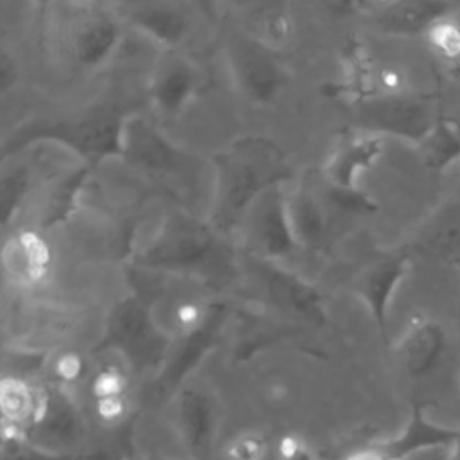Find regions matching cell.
I'll return each mask as SVG.
<instances>
[{"instance_id": "obj_7", "label": "cell", "mask_w": 460, "mask_h": 460, "mask_svg": "<svg viewBox=\"0 0 460 460\" xmlns=\"http://www.w3.org/2000/svg\"><path fill=\"white\" fill-rule=\"evenodd\" d=\"M453 4L401 0V2H374L359 4V11L372 20L383 32L413 36L424 34L438 18L449 14Z\"/></svg>"}, {"instance_id": "obj_11", "label": "cell", "mask_w": 460, "mask_h": 460, "mask_svg": "<svg viewBox=\"0 0 460 460\" xmlns=\"http://www.w3.org/2000/svg\"><path fill=\"white\" fill-rule=\"evenodd\" d=\"M415 147L424 167L440 172L460 160V128L440 115Z\"/></svg>"}, {"instance_id": "obj_6", "label": "cell", "mask_w": 460, "mask_h": 460, "mask_svg": "<svg viewBox=\"0 0 460 460\" xmlns=\"http://www.w3.org/2000/svg\"><path fill=\"white\" fill-rule=\"evenodd\" d=\"M446 350V331L426 314H415L394 343V358L410 377L428 376Z\"/></svg>"}, {"instance_id": "obj_13", "label": "cell", "mask_w": 460, "mask_h": 460, "mask_svg": "<svg viewBox=\"0 0 460 460\" xmlns=\"http://www.w3.org/2000/svg\"><path fill=\"white\" fill-rule=\"evenodd\" d=\"M257 41L271 50L286 45L293 34V18L284 4L266 5L257 23Z\"/></svg>"}, {"instance_id": "obj_19", "label": "cell", "mask_w": 460, "mask_h": 460, "mask_svg": "<svg viewBox=\"0 0 460 460\" xmlns=\"http://www.w3.org/2000/svg\"><path fill=\"white\" fill-rule=\"evenodd\" d=\"M54 374L63 381H74L83 370V359L75 352H63L54 361Z\"/></svg>"}, {"instance_id": "obj_9", "label": "cell", "mask_w": 460, "mask_h": 460, "mask_svg": "<svg viewBox=\"0 0 460 460\" xmlns=\"http://www.w3.org/2000/svg\"><path fill=\"white\" fill-rule=\"evenodd\" d=\"M288 221L296 246L320 248L327 237V217L318 196L305 185L286 194Z\"/></svg>"}, {"instance_id": "obj_1", "label": "cell", "mask_w": 460, "mask_h": 460, "mask_svg": "<svg viewBox=\"0 0 460 460\" xmlns=\"http://www.w3.org/2000/svg\"><path fill=\"white\" fill-rule=\"evenodd\" d=\"M365 131L376 135L388 133L419 144L438 120L431 95L413 93L411 90L399 97H386L359 104Z\"/></svg>"}, {"instance_id": "obj_16", "label": "cell", "mask_w": 460, "mask_h": 460, "mask_svg": "<svg viewBox=\"0 0 460 460\" xmlns=\"http://www.w3.org/2000/svg\"><path fill=\"white\" fill-rule=\"evenodd\" d=\"M279 460H318L316 449L313 444L296 433L284 435L277 447Z\"/></svg>"}, {"instance_id": "obj_20", "label": "cell", "mask_w": 460, "mask_h": 460, "mask_svg": "<svg viewBox=\"0 0 460 460\" xmlns=\"http://www.w3.org/2000/svg\"><path fill=\"white\" fill-rule=\"evenodd\" d=\"M453 446L449 447H437V449H428V451H422L419 455H415L413 458L410 460H447L449 458V451H451Z\"/></svg>"}, {"instance_id": "obj_3", "label": "cell", "mask_w": 460, "mask_h": 460, "mask_svg": "<svg viewBox=\"0 0 460 460\" xmlns=\"http://www.w3.org/2000/svg\"><path fill=\"white\" fill-rule=\"evenodd\" d=\"M458 440L460 429L438 426L428 420L420 410H417L397 437L358 447L343 460H410L422 451L449 447Z\"/></svg>"}, {"instance_id": "obj_10", "label": "cell", "mask_w": 460, "mask_h": 460, "mask_svg": "<svg viewBox=\"0 0 460 460\" xmlns=\"http://www.w3.org/2000/svg\"><path fill=\"white\" fill-rule=\"evenodd\" d=\"M377 68L367 50L352 43L345 50L341 77L336 84L338 95L354 104H365L377 99Z\"/></svg>"}, {"instance_id": "obj_17", "label": "cell", "mask_w": 460, "mask_h": 460, "mask_svg": "<svg viewBox=\"0 0 460 460\" xmlns=\"http://www.w3.org/2000/svg\"><path fill=\"white\" fill-rule=\"evenodd\" d=\"M124 376L120 370L108 367L95 374L92 381V392L97 399H108V397H120L124 392Z\"/></svg>"}, {"instance_id": "obj_22", "label": "cell", "mask_w": 460, "mask_h": 460, "mask_svg": "<svg viewBox=\"0 0 460 460\" xmlns=\"http://www.w3.org/2000/svg\"><path fill=\"white\" fill-rule=\"evenodd\" d=\"M458 264H460V261H458Z\"/></svg>"}, {"instance_id": "obj_14", "label": "cell", "mask_w": 460, "mask_h": 460, "mask_svg": "<svg viewBox=\"0 0 460 460\" xmlns=\"http://www.w3.org/2000/svg\"><path fill=\"white\" fill-rule=\"evenodd\" d=\"M325 198L340 210L347 214H370L376 210V201L361 189H338L325 183Z\"/></svg>"}, {"instance_id": "obj_4", "label": "cell", "mask_w": 460, "mask_h": 460, "mask_svg": "<svg viewBox=\"0 0 460 460\" xmlns=\"http://www.w3.org/2000/svg\"><path fill=\"white\" fill-rule=\"evenodd\" d=\"M383 147V137L372 131L359 129L343 135L323 164V183L338 189H359L358 180L377 164Z\"/></svg>"}, {"instance_id": "obj_8", "label": "cell", "mask_w": 460, "mask_h": 460, "mask_svg": "<svg viewBox=\"0 0 460 460\" xmlns=\"http://www.w3.org/2000/svg\"><path fill=\"white\" fill-rule=\"evenodd\" d=\"M415 250L435 259L460 261V201H447L417 230Z\"/></svg>"}, {"instance_id": "obj_2", "label": "cell", "mask_w": 460, "mask_h": 460, "mask_svg": "<svg viewBox=\"0 0 460 460\" xmlns=\"http://www.w3.org/2000/svg\"><path fill=\"white\" fill-rule=\"evenodd\" d=\"M411 271L410 252H392L368 262L352 280V291L385 334L399 286Z\"/></svg>"}, {"instance_id": "obj_5", "label": "cell", "mask_w": 460, "mask_h": 460, "mask_svg": "<svg viewBox=\"0 0 460 460\" xmlns=\"http://www.w3.org/2000/svg\"><path fill=\"white\" fill-rule=\"evenodd\" d=\"M52 246L36 230L23 228L4 243L0 264L14 288L32 289L43 284L52 271Z\"/></svg>"}, {"instance_id": "obj_18", "label": "cell", "mask_w": 460, "mask_h": 460, "mask_svg": "<svg viewBox=\"0 0 460 460\" xmlns=\"http://www.w3.org/2000/svg\"><path fill=\"white\" fill-rule=\"evenodd\" d=\"M266 444L259 435H243L230 446V460H261L264 456Z\"/></svg>"}, {"instance_id": "obj_15", "label": "cell", "mask_w": 460, "mask_h": 460, "mask_svg": "<svg viewBox=\"0 0 460 460\" xmlns=\"http://www.w3.org/2000/svg\"><path fill=\"white\" fill-rule=\"evenodd\" d=\"M172 320L178 334H194L205 323L207 309L201 302L183 300L172 307Z\"/></svg>"}, {"instance_id": "obj_12", "label": "cell", "mask_w": 460, "mask_h": 460, "mask_svg": "<svg viewBox=\"0 0 460 460\" xmlns=\"http://www.w3.org/2000/svg\"><path fill=\"white\" fill-rule=\"evenodd\" d=\"M429 54L447 68H460V18L451 13L438 18L426 32Z\"/></svg>"}, {"instance_id": "obj_21", "label": "cell", "mask_w": 460, "mask_h": 460, "mask_svg": "<svg viewBox=\"0 0 460 460\" xmlns=\"http://www.w3.org/2000/svg\"><path fill=\"white\" fill-rule=\"evenodd\" d=\"M456 385H458V388H460V367H458V370H456Z\"/></svg>"}]
</instances>
